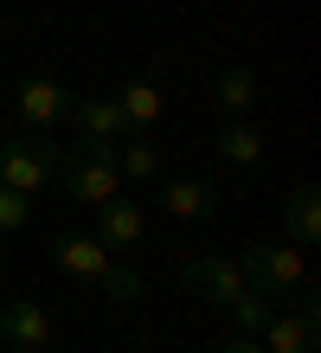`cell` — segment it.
<instances>
[{"label": "cell", "instance_id": "cell-6", "mask_svg": "<svg viewBox=\"0 0 321 353\" xmlns=\"http://www.w3.org/2000/svg\"><path fill=\"white\" fill-rule=\"evenodd\" d=\"M71 90L58 84V77H19V116H26V129H52V122H71Z\"/></svg>", "mask_w": 321, "mask_h": 353}, {"label": "cell", "instance_id": "cell-7", "mask_svg": "<svg viewBox=\"0 0 321 353\" xmlns=\"http://www.w3.org/2000/svg\"><path fill=\"white\" fill-rule=\"evenodd\" d=\"M90 212H97V238L110 244V251H135L142 232H148L142 205H135V199H122V193H110L103 205H90Z\"/></svg>", "mask_w": 321, "mask_h": 353}, {"label": "cell", "instance_id": "cell-13", "mask_svg": "<svg viewBox=\"0 0 321 353\" xmlns=\"http://www.w3.org/2000/svg\"><path fill=\"white\" fill-rule=\"evenodd\" d=\"M283 225H289V244H295V251H309V244L321 238V193H315L309 180L289 193V205H283Z\"/></svg>", "mask_w": 321, "mask_h": 353}, {"label": "cell", "instance_id": "cell-4", "mask_svg": "<svg viewBox=\"0 0 321 353\" xmlns=\"http://www.w3.org/2000/svg\"><path fill=\"white\" fill-rule=\"evenodd\" d=\"M315 334H321V321H315V289H289V308H270V321H264V353H315Z\"/></svg>", "mask_w": 321, "mask_h": 353}, {"label": "cell", "instance_id": "cell-2", "mask_svg": "<svg viewBox=\"0 0 321 353\" xmlns=\"http://www.w3.org/2000/svg\"><path fill=\"white\" fill-rule=\"evenodd\" d=\"M58 141L46 135H13V141H0V186H13V193H39V186H52L58 180Z\"/></svg>", "mask_w": 321, "mask_h": 353}, {"label": "cell", "instance_id": "cell-22", "mask_svg": "<svg viewBox=\"0 0 321 353\" xmlns=\"http://www.w3.org/2000/svg\"><path fill=\"white\" fill-rule=\"evenodd\" d=\"M0 270H7V251H0Z\"/></svg>", "mask_w": 321, "mask_h": 353}, {"label": "cell", "instance_id": "cell-17", "mask_svg": "<svg viewBox=\"0 0 321 353\" xmlns=\"http://www.w3.org/2000/svg\"><path fill=\"white\" fill-rule=\"evenodd\" d=\"M231 308V321H238V334H264V321H270V296H264V289H244V296H231L225 302Z\"/></svg>", "mask_w": 321, "mask_h": 353}, {"label": "cell", "instance_id": "cell-16", "mask_svg": "<svg viewBox=\"0 0 321 353\" xmlns=\"http://www.w3.org/2000/svg\"><path fill=\"white\" fill-rule=\"evenodd\" d=\"M116 168L128 174V180H155L161 174V148L148 135H135V141H116Z\"/></svg>", "mask_w": 321, "mask_h": 353}, {"label": "cell", "instance_id": "cell-20", "mask_svg": "<svg viewBox=\"0 0 321 353\" xmlns=\"http://www.w3.org/2000/svg\"><path fill=\"white\" fill-rule=\"evenodd\" d=\"M225 353H264V341H257V334H231Z\"/></svg>", "mask_w": 321, "mask_h": 353}, {"label": "cell", "instance_id": "cell-1", "mask_svg": "<svg viewBox=\"0 0 321 353\" xmlns=\"http://www.w3.org/2000/svg\"><path fill=\"white\" fill-rule=\"evenodd\" d=\"M58 186L71 193V205H103L122 186L116 141H77V148H64L58 154Z\"/></svg>", "mask_w": 321, "mask_h": 353}, {"label": "cell", "instance_id": "cell-21", "mask_svg": "<svg viewBox=\"0 0 321 353\" xmlns=\"http://www.w3.org/2000/svg\"><path fill=\"white\" fill-rule=\"evenodd\" d=\"M7 353H39V347H7Z\"/></svg>", "mask_w": 321, "mask_h": 353}, {"label": "cell", "instance_id": "cell-5", "mask_svg": "<svg viewBox=\"0 0 321 353\" xmlns=\"http://www.w3.org/2000/svg\"><path fill=\"white\" fill-rule=\"evenodd\" d=\"M180 283L193 289V296H206V302H231V296H244L251 289V276L238 270V257H186L180 263Z\"/></svg>", "mask_w": 321, "mask_h": 353}, {"label": "cell", "instance_id": "cell-3", "mask_svg": "<svg viewBox=\"0 0 321 353\" xmlns=\"http://www.w3.org/2000/svg\"><path fill=\"white\" fill-rule=\"evenodd\" d=\"M238 270L251 276V289H264L270 302H283L289 289L309 283V257L295 251V244H251V251L238 257Z\"/></svg>", "mask_w": 321, "mask_h": 353}, {"label": "cell", "instance_id": "cell-8", "mask_svg": "<svg viewBox=\"0 0 321 353\" xmlns=\"http://www.w3.org/2000/svg\"><path fill=\"white\" fill-rule=\"evenodd\" d=\"M52 257H58L64 276H84V283H103V270L116 263L110 244H103V238H84V232H64V238L52 244Z\"/></svg>", "mask_w": 321, "mask_h": 353}, {"label": "cell", "instance_id": "cell-18", "mask_svg": "<svg viewBox=\"0 0 321 353\" xmlns=\"http://www.w3.org/2000/svg\"><path fill=\"white\" fill-rule=\"evenodd\" d=\"M97 289H103V296H116V302H142V289H148V283H142V276H135L128 263H110Z\"/></svg>", "mask_w": 321, "mask_h": 353}, {"label": "cell", "instance_id": "cell-14", "mask_svg": "<svg viewBox=\"0 0 321 353\" xmlns=\"http://www.w3.org/2000/svg\"><path fill=\"white\" fill-rule=\"evenodd\" d=\"M161 205H167V212H174V219H212V212H219V193H212V186L206 180H167L161 186Z\"/></svg>", "mask_w": 321, "mask_h": 353}, {"label": "cell", "instance_id": "cell-15", "mask_svg": "<svg viewBox=\"0 0 321 353\" xmlns=\"http://www.w3.org/2000/svg\"><path fill=\"white\" fill-rule=\"evenodd\" d=\"M219 154L231 161V168H257V161H264V135L238 116V122H225V129H219Z\"/></svg>", "mask_w": 321, "mask_h": 353}, {"label": "cell", "instance_id": "cell-10", "mask_svg": "<svg viewBox=\"0 0 321 353\" xmlns=\"http://www.w3.org/2000/svg\"><path fill=\"white\" fill-rule=\"evenodd\" d=\"M71 122L84 129V141H122V135H128L116 97H77V103H71Z\"/></svg>", "mask_w": 321, "mask_h": 353}, {"label": "cell", "instance_id": "cell-9", "mask_svg": "<svg viewBox=\"0 0 321 353\" xmlns=\"http://www.w3.org/2000/svg\"><path fill=\"white\" fill-rule=\"evenodd\" d=\"M0 334H7L13 347H39V353H46V341H52L46 302H7V308H0Z\"/></svg>", "mask_w": 321, "mask_h": 353}, {"label": "cell", "instance_id": "cell-11", "mask_svg": "<svg viewBox=\"0 0 321 353\" xmlns=\"http://www.w3.org/2000/svg\"><path fill=\"white\" fill-rule=\"evenodd\" d=\"M116 110H122V122H128V129H155V122H161V110H167V97H161V84H155V77H128V84L116 90Z\"/></svg>", "mask_w": 321, "mask_h": 353}, {"label": "cell", "instance_id": "cell-19", "mask_svg": "<svg viewBox=\"0 0 321 353\" xmlns=\"http://www.w3.org/2000/svg\"><path fill=\"white\" fill-rule=\"evenodd\" d=\"M19 225H26V193L0 186V232H19Z\"/></svg>", "mask_w": 321, "mask_h": 353}, {"label": "cell", "instance_id": "cell-12", "mask_svg": "<svg viewBox=\"0 0 321 353\" xmlns=\"http://www.w3.org/2000/svg\"><path fill=\"white\" fill-rule=\"evenodd\" d=\"M212 103H219V116H225V122L251 116V110H257V77H251L244 65H225L219 77H212Z\"/></svg>", "mask_w": 321, "mask_h": 353}]
</instances>
